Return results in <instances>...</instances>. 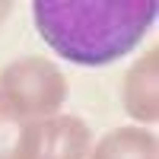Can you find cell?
<instances>
[{
	"label": "cell",
	"mask_w": 159,
	"mask_h": 159,
	"mask_svg": "<svg viewBox=\"0 0 159 159\" xmlns=\"http://www.w3.org/2000/svg\"><path fill=\"white\" fill-rule=\"evenodd\" d=\"M38 35L83 67H102L140 45L156 19L153 0H38L32 7Z\"/></svg>",
	"instance_id": "6da1fadb"
},
{
	"label": "cell",
	"mask_w": 159,
	"mask_h": 159,
	"mask_svg": "<svg viewBox=\"0 0 159 159\" xmlns=\"http://www.w3.org/2000/svg\"><path fill=\"white\" fill-rule=\"evenodd\" d=\"M0 99L22 118L42 121L45 115H54L67 99V80L54 64L42 57H22L0 73Z\"/></svg>",
	"instance_id": "7a4b0ae2"
},
{
	"label": "cell",
	"mask_w": 159,
	"mask_h": 159,
	"mask_svg": "<svg viewBox=\"0 0 159 159\" xmlns=\"http://www.w3.org/2000/svg\"><path fill=\"white\" fill-rule=\"evenodd\" d=\"M89 127L80 118H42L29 124L22 143V159H86Z\"/></svg>",
	"instance_id": "3957f363"
},
{
	"label": "cell",
	"mask_w": 159,
	"mask_h": 159,
	"mask_svg": "<svg viewBox=\"0 0 159 159\" xmlns=\"http://www.w3.org/2000/svg\"><path fill=\"white\" fill-rule=\"evenodd\" d=\"M124 105L137 121H156V48L147 51L124 80Z\"/></svg>",
	"instance_id": "277c9868"
},
{
	"label": "cell",
	"mask_w": 159,
	"mask_h": 159,
	"mask_svg": "<svg viewBox=\"0 0 159 159\" xmlns=\"http://www.w3.org/2000/svg\"><path fill=\"white\" fill-rule=\"evenodd\" d=\"M92 159H156V137L140 127H118L99 140Z\"/></svg>",
	"instance_id": "5b68a950"
},
{
	"label": "cell",
	"mask_w": 159,
	"mask_h": 159,
	"mask_svg": "<svg viewBox=\"0 0 159 159\" xmlns=\"http://www.w3.org/2000/svg\"><path fill=\"white\" fill-rule=\"evenodd\" d=\"M29 118L13 111L10 105L0 99V159H22V143L29 134Z\"/></svg>",
	"instance_id": "8992f818"
},
{
	"label": "cell",
	"mask_w": 159,
	"mask_h": 159,
	"mask_svg": "<svg viewBox=\"0 0 159 159\" xmlns=\"http://www.w3.org/2000/svg\"><path fill=\"white\" fill-rule=\"evenodd\" d=\"M10 10V3H0V19H3V13Z\"/></svg>",
	"instance_id": "52a82bcc"
}]
</instances>
